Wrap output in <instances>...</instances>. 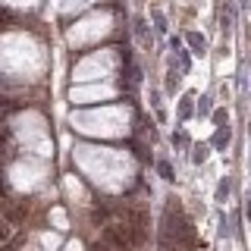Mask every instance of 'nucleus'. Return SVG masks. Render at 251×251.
I'll list each match as a JSON object with an SVG mask.
<instances>
[{
  "instance_id": "1",
  "label": "nucleus",
  "mask_w": 251,
  "mask_h": 251,
  "mask_svg": "<svg viewBox=\"0 0 251 251\" xmlns=\"http://www.w3.org/2000/svg\"><path fill=\"white\" fill-rule=\"evenodd\" d=\"M25 214H28V201H6L3 204V217L10 220L13 226H19L22 220H25Z\"/></svg>"
},
{
  "instance_id": "2",
  "label": "nucleus",
  "mask_w": 251,
  "mask_h": 251,
  "mask_svg": "<svg viewBox=\"0 0 251 251\" xmlns=\"http://www.w3.org/2000/svg\"><path fill=\"white\" fill-rule=\"evenodd\" d=\"M13 232H16V226L6 217H0V245H6V242L13 239Z\"/></svg>"
}]
</instances>
